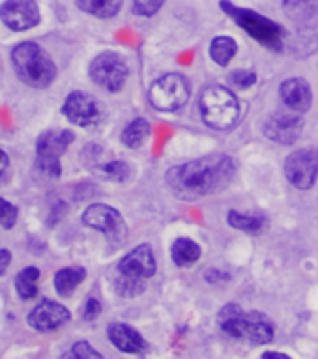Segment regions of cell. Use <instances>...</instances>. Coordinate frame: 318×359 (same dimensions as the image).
Listing matches in <instances>:
<instances>
[{
  "label": "cell",
  "instance_id": "obj_29",
  "mask_svg": "<svg viewBox=\"0 0 318 359\" xmlns=\"http://www.w3.org/2000/svg\"><path fill=\"white\" fill-rule=\"evenodd\" d=\"M161 6L163 0H133V13L140 17H152L156 15Z\"/></svg>",
  "mask_w": 318,
  "mask_h": 359
},
{
  "label": "cell",
  "instance_id": "obj_27",
  "mask_svg": "<svg viewBox=\"0 0 318 359\" xmlns=\"http://www.w3.org/2000/svg\"><path fill=\"white\" fill-rule=\"evenodd\" d=\"M103 174L114 182H126L129 178V165L126 161H112L103 165Z\"/></svg>",
  "mask_w": 318,
  "mask_h": 359
},
{
  "label": "cell",
  "instance_id": "obj_14",
  "mask_svg": "<svg viewBox=\"0 0 318 359\" xmlns=\"http://www.w3.org/2000/svg\"><path fill=\"white\" fill-rule=\"evenodd\" d=\"M264 135L266 139L274 140L277 144H294L303 133V120L298 112H274L264 122Z\"/></svg>",
  "mask_w": 318,
  "mask_h": 359
},
{
  "label": "cell",
  "instance_id": "obj_20",
  "mask_svg": "<svg viewBox=\"0 0 318 359\" xmlns=\"http://www.w3.org/2000/svg\"><path fill=\"white\" fill-rule=\"evenodd\" d=\"M238 53V43L230 36H218L210 43V56L218 66H227Z\"/></svg>",
  "mask_w": 318,
  "mask_h": 359
},
{
  "label": "cell",
  "instance_id": "obj_16",
  "mask_svg": "<svg viewBox=\"0 0 318 359\" xmlns=\"http://www.w3.org/2000/svg\"><path fill=\"white\" fill-rule=\"evenodd\" d=\"M279 95L283 105L292 112H307L313 105V92L305 79H285L279 86Z\"/></svg>",
  "mask_w": 318,
  "mask_h": 359
},
{
  "label": "cell",
  "instance_id": "obj_18",
  "mask_svg": "<svg viewBox=\"0 0 318 359\" xmlns=\"http://www.w3.org/2000/svg\"><path fill=\"white\" fill-rule=\"evenodd\" d=\"M171 257L178 268H187L201 258V245L191 238H178L171 247Z\"/></svg>",
  "mask_w": 318,
  "mask_h": 359
},
{
  "label": "cell",
  "instance_id": "obj_35",
  "mask_svg": "<svg viewBox=\"0 0 318 359\" xmlns=\"http://www.w3.org/2000/svg\"><path fill=\"white\" fill-rule=\"evenodd\" d=\"M260 359H292L291 355H286V353H281V352H264L263 358Z\"/></svg>",
  "mask_w": 318,
  "mask_h": 359
},
{
  "label": "cell",
  "instance_id": "obj_5",
  "mask_svg": "<svg viewBox=\"0 0 318 359\" xmlns=\"http://www.w3.org/2000/svg\"><path fill=\"white\" fill-rule=\"evenodd\" d=\"M199 111L202 122L218 131H229L234 128L241 114L240 101L234 92L219 84H212L202 90L199 97Z\"/></svg>",
  "mask_w": 318,
  "mask_h": 359
},
{
  "label": "cell",
  "instance_id": "obj_7",
  "mask_svg": "<svg viewBox=\"0 0 318 359\" xmlns=\"http://www.w3.org/2000/svg\"><path fill=\"white\" fill-rule=\"evenodd\" d=\"M73 139L75 135L69 129H56V131L53 129L39 135L36 142V165L39 170L49 178H58L62 172L60 157L64 156Z\"/></svg>",
  "mask_w": 318,
  "mask_h": 359
},
{
  "label": "cell",
  "instance_id": "obj_13",
  "mask_svg": "<svg viewBox=\"0 0 318 359\" xmlns=\"http://www.w3.org/2000/svg\"><path fill=\"white\" fill-rule=\"evenodd\" d=\"M39 8L36 0H6L0 6V21L13 32H22L39 25Z\"/></svg>",
  "mask_w": 318,
  "mask_h": 359
},
{
  "label": "cell",
  "instance_id": "obj_19",
  "mask_svg": "<svg viewBox=\"0 0 318 359\" xmlns=\"http://www.w3.org/2000/svg\"><path fill=\"white\" fill-rule=\"evenodd\" d=\"M86 279L84 268H62L55 275V288L58 296L69 297L83 280Z\"/></svg>",
  "mask_w": 318,
  "mask_h": 359
},
{
  "label": "cell",
  "instance_id": "obj_32",
  "mask_svg": "<svg viewBox=\"0 0 318 359\" xmlns=\"http://www.w3.org/2000/svg\"><path fill=\"white\" fill-rule=\"evenodd\" d=\"M10 178V157L4 150H0V187Z\"/></svg>",
  "mask_w": 318,
  "mask_h": 359
},
{
  "label": "cell",
  "instance_id": "obj_23",
  "mask_svg": "<svg viewBox=\"0 0 318 359\" xmlns=\"http://www.w3.org/2000/svg\"><path fill=\"white\" fill-rule=\"evenodd\" d=\"M227 221L232 229L244 230V232H249V234H257L260 232L266 223V219L263 215H257V213H241L238 210H230L229 215H227Z\"/></svg>",
  "mask_w": 318,
  "mask_h": 359
},
{
  "label": "cell",
  "instance_id": "obj_6",
  "mask_svg": "<svg viewBox=\"0 0 318 359\" xmlns=\"http://www.w3.org/2000/svg\"><path fill=\"white\" fill-rule=\"evenodd\" d=\"M219 8L232 19L240 28H244L253 39H257L258 43L264 45L270 50L283 49V38L285 30L281 25L264 17L263 13L249 10V8H240L230 0H221Z\"/></svg>",
  "mask_w": 318,
  "mask_h": 359
},
{
  "label": "cell",
  "instance_id": "obj_30",
  "mask_svg": "<svg viewBox=\"0 0 318 359\" xmlns=\"http://www.w3.org/2000/svg\"><path fill=\"white\" fill-rule=\"evenodd\" d=\"M229 81L234 84L236 88H251L253 84L257 83V73L246 72V69H238L229 75Z\"/></svg>",
  "mask_w": 318,
  "mask_h": 359
},
{
  "label": "cell",
  "instance_id": "obj_31",
  "mask_svg": "<svg viewBox=\"0 0 318 359\" xmlns=\"http://www.w3.org/2000/svg\"><path fill=\"white\" fill-rule=\"evenodd\" d=\"M101 313V303L100 299H95V297H88L86 303H84V309H83V318L84 320H95L100 316Z\"/></svg>",
  "mask_w": 318,
  "mask_h": 359
},
{
  "label": "cell",
  "instance_id": "obj_9",
  "mask_svg": "<svg viewBox=\"0 0 318 359\" xmlns=\"http://www.w3.org/2000/svg\"><path fill=\"white\" fill-rule=\"evenodd\" d=\"M90 79L107 92L117 94L126 86L129 67L122 56L114 50H105L90 62Z\"/></svg>",
  "mask_w": 318,
  "mask_h": 359
},
{
  "label": "cell",
  "instance_id": "obj_8",
  "mask_svg": "<svg viewBox=\"0 0 318 359\" xmlns=\"http://www.w3.org/2000/svg\"><path fill=\"white\" fill-rule=\"evenodd\" d=\"M190 83L184 75L167 73L156 79L148 90V101L154 109L161 112H174L190 100Z\"/></svg>",
  "mask_w": 318,
  "mask_h": 359
},
{
  "label": "cell",
  "instance_id": "obj_24",
  "mask_svg": "<svg viewBox=\"0 0 318 359\" xmlns=\"http://www.w3.org/2000/svg\"><path fill=\"white\" fill-rule=\"evenodd\" d=\"M148 135H150V123L145 118H137L122 131V142L131 150H137L145 144Z\"/></svg>",
  "mask_w": 318,
  "mask_h": 359
},
{
  "label": "cell",
  "instance_id": "obj_34",
  "mask_svg": "<svg viewBox=\"0 0 318 359\" xmlns=\"http://www.w3.org/2000/svg\"><path fill=\"white\" fill-rule=\"evenodd\" d=\"M11 252L8 249H0V275L6 273V269L10 268Z\"/></svg>",
  "mask_w": 318,
  "mask_h": 359
},
{
  "label": "cell",
  "instance_id": "obj_25",
  "mask_svg": "<svg viewBox=\"0 0 318 359\" xmlns=\"http://www.w3.org/2000/svg\"><path fill=\"white\" fill-rule=\"evenodd\" d=\"M283 8L292 21L305 22L318 13V0H285Z\"/></svg>",
  "mask_w": 318,
  "mask_h": 359
},
{
  "label": "cell",
  "instance_id": "obj_33",
  "mask_svg": "<svg viewBox=\"0 0 318 359\" xmlns=\"http://www.w3.org/2000/svg\"><path fill=\"white\" fill-rule=\"evenodd\" d=\"M204 279H206L208 283H212V285H216V283H219V280H227V279H229V275L223 273L221 269H206V273H204Z\"/></svg>",
  "mask_w": 318,
  "mask_h": 359
},
{
  "label": "cell",
  "instance_id": "obj_26",
  "mask_svg": "<svg viewBox=\"0 0 318 359\" xmlns=\"http://www.w3.org/2000/svg\"><path fill=\"white\" fill-rule=\"evenodd\" d=\"M60 359H103V355L90 342L77 341Z\"/></svg>",
  "mask_w": 318,
  "mask_h": 359
},
{
  "label": "cell",
  "instance_id": "obj_22",
  "mask_svg": "<svg viewBox=\"0 0 318 359\" xmlns=\"http://www.w3.org/2000/svg\"><path fill=\"white\" fill-rule=\"evenodd\" d=\"M39 275H41L39 273V269L34 268V266L21 269V271L17 273L15 290L21 299L28 302V299H34V297L38 296V286H36V283H38Z\"/></svg>",
  "mask_w": 318,
  "mask_h": 359
},
{
  "label": "cell",
  "instance_id": "obj_15",
  "mask_svg": "<svg viewBox=\"0 0 318 359\" xmlns=\"http://www.w3.org/2000/svg\"><path fill=\"white\" fill-rule=\"evenodd\" d=\"M69 318H72V313L64 305L51 302V299H41L28 313V325L34 327L36 331L49 333V331H55L58 327H62L64 324H67Z\"/></svg>",
  "mask_w": 318,
  "mask_h": 359
},
{
  "label": "cell",
  "instance_id": "obj_4",
  "mask_svg": "<svg viewBox=\"0 0 318 359\" xmlns=\"http://www.w3.org/2000/svg\"><path fill=\"white\" fill-rule=\"evenodd\" d=\"M11 64L17 77L32 88H47L56 79L53 58L38 43L25 41L11 50Z\"/></svg>",
  "mask_w": 318,
  "mask_h": 359
},
{
  "label": "cell",
  "instance_id": "obj_2",
  "mask_svg": "<svg viewBox=\"0 0 318 359\" xmlns=\"http://www.w3.org/2000/svg\"><path fill=\"white\" fill-rule=\"evenodd\" d=\"M218 324L225 335L247 341L249 344H268L274 341L275 327L268 314L246 311L238 303H227L218 314Z\"/></svg>",
  "mask_w": 318,
  "mask_h": 359
},
{
  "label": "cell",
  "instance_id": "obj_3",
  "mask_svg": "<svg viewBox=\"0 0 318 359\" xmlns=\"http://www.w3.org/2000/svg\"><path fill=\"white\" fill-rule=\"evenodd\" d=\"M156 257L150 245H137L122 257L114 275V290L122 297H137L146 290V283L156 273Z\"/></svg>",
  "mask_w": 318,
  "mask_h": 359
},
{
  "label": "cell",
  "instance_id": "obj_1",
  "mask_svg": "<svg viewBox=\"0 0 318 359\" xmlns=\"http://www.w3.org/2000/svg\"><path fill=\"white\" fill-rule=\"evenodd\" d=\"M234 176L236 161L232 157L227 154H210L168 168L165 182L178 198L195 201L221 193L229 187Z\"/></svg>",
  "mask_w": 318,
  "mask_h": 359
},
{
  "label": "cell",
  "instance_id": "obj_10",
  "mask_svg": "<svg viewBox=\"0 0 318 359\" xmlns=\"http://www.w3.org/2000/svg\"><path fill=\"white\" fill-rule=\"evenodd\" d=\"M83 223L105 236L111 243H122L128 238V224L117 208L107 204H92L84 210Z\"/></svg>",
  "mask_w": 318,
  "mask_h": 359
},
{
  "label": "cell",
  "instance_id": "obj_21",
  "mask_svg": "<svg viewBox=\"0 0 318 359\" xmlns=\"http://www.w3.org/2000/svg\"><path fill=\"white\" fill-rule=\"evenodd\" d=\"M77 6L84 13L100 19H111L122 8V0H77Z\"/></svg>",
  "mask_w": 318,
  "mask_h": 359
},
{
  "label": "cell",
  "instance_id": "obj_17",
  "mask_svg": "<svg viewBox=\"0 0 318 359\" xmlns=\"http://www.w3.org/2000/svg\"><path fill=\"white\" fill-rule=\"evenodd\" d=\"M107 337L124 353H143L148 350V344L139 331L133 330L131 325L122 324V322H114L109 325Z\"/></svg>",
  "mask_w": 318,
  "mask_h": 359
},
{
  "label": "cell",
  "instance_id": "obj_12",
  "mask_svg": "<svg viewBox=\"0 0 318 359\" xmlns=\"http://www.w3.org/2000/svg\"><path fill=\"white\" fill-rule=\"evenodd\" d=\"M62 114L75 126L90 128V126H95L103 118V105L95 100L94 95L75 90L64 101Z\"/></svg>",
  "mask_w": 318,
  "mask_h": 359
},
{
  "label": "cell",
  "instance_id": "obj_11",
  "mask_svg": "<svg viewBox=\"0 0 318 359\" xmlns=\"http://www.w3.org/2000/svg\"><path fill=\"white\" fill-rule=\"evenodd\" d=\"M285 176L296 189H311L318 180V150L302 148L285 159Z\"/></svg>",
  "mask_w": 318,
  "mask_h": 359
},
{
  "label": "cell",
  "instance_id": "obj_28",
  "mask_svg": "<svg viewBox=\"0 0 318 359\" xmlns=\"http://www.w3.org/2000/svg\"><path fill=\"white\" fill-rule=\"evenodd\" d=\"M17 223V208L11 202L0 198V226L6 230L13 229Z\"/></svg>",
  "mask_w": 318,
  "mask_h": 359
}]
</instances>
